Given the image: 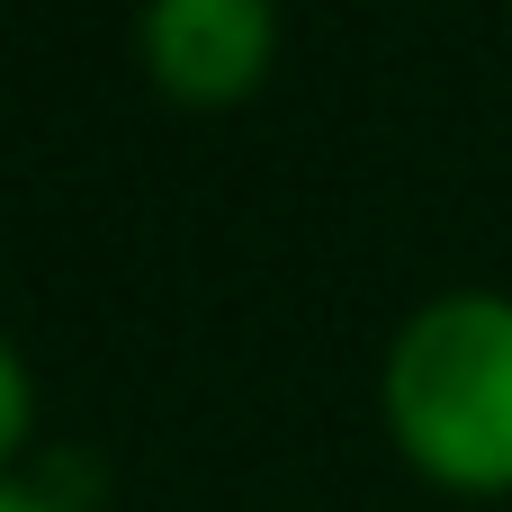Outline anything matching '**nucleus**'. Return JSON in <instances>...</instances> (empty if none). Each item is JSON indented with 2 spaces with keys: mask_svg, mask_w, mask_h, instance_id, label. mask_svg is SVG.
I'll return each mask as SVG.
<instances>
[{
  "mask_svg": "<svg viewBox=\"0 0 512 512\" xmlns=\"http://www.w3.org/2000/svg\"><path fill=\"white\" fill-rule=\"evenodd\" d=\"M270 0H153L144 9V63L180 99H234L270 63Z\"/></svg>",
  "mask_w": 512,
  "mask_h": 512,
  "instance_id": "obj_2",
  "label": "nucleus"
},
{
  "mask_svg": "<svg viewBox=\"0 0 512 512\" xmlns=\"http://www.w3.org/2000/svg\"><path fill=\"white\" fill-rule=\"evenodd\" d=\"M0 512H45V504H36V486H0Z\"/></svg>",
  "mask_w": 512,
  "mask_h": 512,
  "instance_id": "obj_4",
  "label": "nucleus"
},
{
  "mask_svg": "<svg viewBox=\"0 0 512 512\" xmlns=\"http://www.w3.org/2000/svg\"><path fill=\"white\" fill-rule=\"evenodd\" d=\"M387 414L450 486H512V306L441 297L396 333Z\"/></svg>",
  "mask_w": 512,
  "mask_h": 512,
  "instance_id": "obj_1",
  "label": "nucleus"
},
{
  "mask_svg": "<svg viewBox=\"0 0 512 512\" xmlns=\"http://www.w3.org/2000/svg\"><path fill=\"white\" fill-rule=\"evenodd\" d=\"M27 432V378H18V360H0V441H18Z\"/></svg>",
  "mask_w": 512,
  "mask_h": 512,
  "instance_id": "obj_3",
  "label": "nucleus"
}]
</instances>
